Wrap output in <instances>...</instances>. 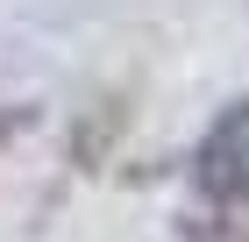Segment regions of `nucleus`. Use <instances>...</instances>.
<instances>
[{
    "instance_id": "obj_1",
    "label": "nucleus",
    "mask_w": 249,
    "mask_h": 242,
    "mask_svg": "<svg viewBox=\"0 0 249 242\" xmlns=\"http://www.w3.org/2000/svg\"><path fill=\"white\" fill-rule=\"evenodd\" d=\"M192 186L213 206H249V100L213 114V129L192 149Z\"/></svg>"
},
{
    "instance_id": "obj_2",
    "label": "nucleus",
    "mask_w": 249,
    "mask_h": 242,
    "mask_svg": "<svg viewBox=\"0 0 249 242\" xmlns=\"http://www.w3.org/2000/svg\"><path fill=\"white\" fill-rule=\"evenodd\" d=\"M242 242H249V235H242Z\"/></svg>"
}]
</instances>
